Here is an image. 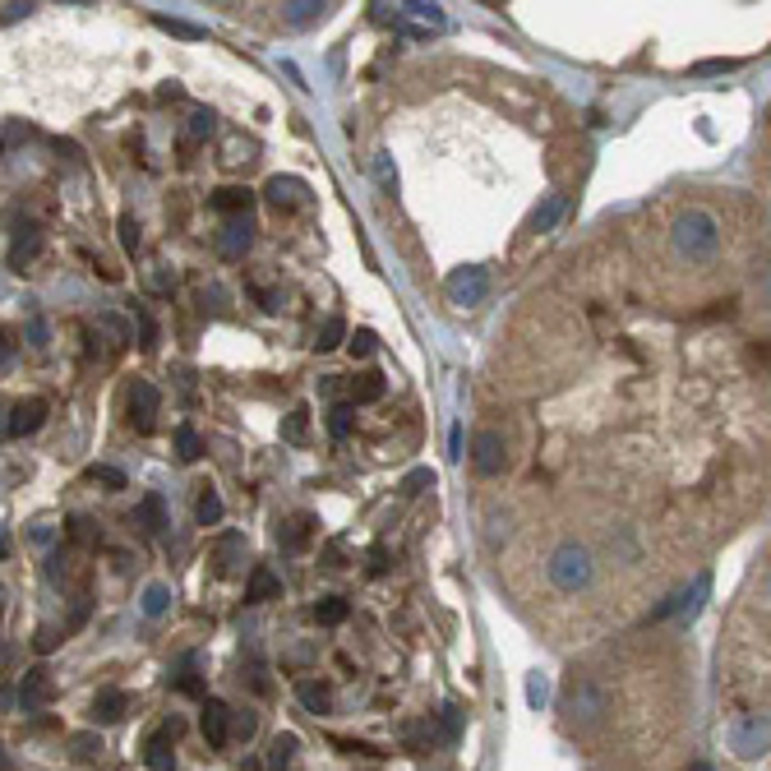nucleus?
<instances>
[{
    "mask_svg": "<svg viewBox=\"0 0 771 771\" xmlns=\"http://www.w3.org/2000/svg\"><path fill=\"white\" fill-rule=\"evenodd\" d=\"M88 481H102L107 490H125V471H116V467H93V471H88Z\"/></svg>",
    "mask_w": 771,
    "mask_h": 771,
    "instance_id": "a19ab883",
    "label": "nucleus"
},
{
    "mask_svg": "<svg viewBox=\"0 0 771 771\" xmlns=\"http://www.w3.org/2000/svg\"><path fill=\"white\" fill-rule=\"evenodd\" d=\"M37 5H5V14H0V19H5V24H10V19H24V14H33Z\"/></svg>",
    "mask_w": 771,
    "mask_h": 771,
    "instance_id": "864d4df0",
    "label": "nucleus"
},
{
    "mask_svg": "<svg viewBox=\"0 0 771 771\" xmlns=\"http://www.w3.org/2000/svg\"><path fill=\"white\" fill-rule=\"evenodd\" d=\"M342 338H347V324H342L338 314L333 319H324V328H319V338H314V351H338Z\"/></svg>",
    "mask_w": 771,
    "mask_h": 771,
    "instance_id": "7c9ffc66",
    "label": "nucleus"
},
{
    "mask_svg": "<svg viewBox=\"0 0 771 771\" xmlns=\"http://www.w3.org/2000/svg\"><path fill=\"white\" fill-rule=\"evenodd\" d=\"M351 425H356V407H351V402L328 407V434H333V439H347Z\"/></svg>",
    "mask_w": 771,
    "mask_h": 771,
    "instance_id": "cd10ccee",
    "label": "nucleus"
},
{
    "mask_svg": "<svg viewBox=\"0 0 771 771\" xmlns=\"http://www.w3.org/2000/svg\"><path fill=\"white\" fill-rule=\"evenodd\" d=\"M0 771H14V767H10V758H5V753H0Z\"/></svg>",
    "mask_w": 771,
    "mask_h": 771,
    "instance_id": "052dcab7",
    "label": "nucleus"
},
{
    "mask_svg": "<svg viewBox=\"0 0 771 771\" xmlns=\"http://www.w3.org/2000/svg\"><path fill=\"white\" fill-rule=\"evenodd\" d=\"M471 467L481 476H499L508 467V448H504V434L499 430H481L476 444H471Z\"/></svg>",
    "mask_w": 771,
    "mask_h": 771,
    "instance_id": "20e7f679",
    "label": "nucleus"
},
{
    "mask_svg": "<svg viewBox=\"0 0 771 771\" xmlns=\"http://www.w3.org/2000/svg\"><path fill=\"white\" fill-rule=\"evenodd\" d=\"M282 439H287V444H305V439H310V411L305 407L291 411L287 421H282Z\"/></svg>",
    "mask_w": 771,
    "mask_h": 771,
    "instance_id": "c756f323",
    "label": "nucleus"
},
{
    "mask_svg": "<svg viewBox=\"0 0 771 771\" xmlns=\"http://www.w3.org/2000/svg\"><path fill=\"white\" fill-rule=\"evenodd\" d=\"M213 121H217V116H213V111H204V107H194V111H190V139H194V144L213 134Z\"/></svg>",
    "mask_w": 771,
    "mask_h": 771,
    "instance_id": "e433bc0d",
    "label": "nucleus"
},
{
    "mask_svg": "<svg viewBox=\"0 0 771 771\" xmlns=\"http://www.w3.org/2000/svg\"><path fill=\"white\" fill-rule=\"evenodd\" d=\"M545 698H550V679L536 670V675L527 679V702H531V711H541L545 707Z\"/></svg>",
    "mask_w": 771,
    "mask_h": 771,
    "instance_id": "4c0bfd02",
    "label": "nucleus"
},
{
    "mask_svg": "<svg viewBox=\"0 0 771 771\" xmlns=\"http://www.w3.org/2000/svg\"><path fill=\"white\" fill-rule=\"evenodd\" d=\"M176 730H181V725L171 721L144 739V762L153 771H176Z\"/></svg>",
    "mask_w": 771,
    "mask_h": 771,
    "instance_id": "0eeeda50",
    "label": "nucleus"
},
{
    "mask_svg": "<svg viewBox=\"0 0 771 771\" xmlns=\"http://www.w3.org/2000/svg\"><path fill=\"white\" fill-rule=\"evenodd\" d=\"M134 319H139V347L157 351V319L148 314V305H134Z\"/></svg>",
    "mask_w": 771,
    "mask_h": 771,
    "instance_id": "72a5a7b5",
    "label": "nucleus"
},
{
    "mask_svg": "<svg viewBox=\"0 0 771 771\" xmlns=\"http://www.w3.org/2000/svg\"><path fill=\"white\" fill-rule=\"evenodd\" d=\"M444 287H448V301L462 305V310H467V305H481L485 296H490V278H485V268H453Z\"/></svg>",
    "mask_w": 771,
    "mask_h": 771,
    "instance_id": "7ed1b4c3",
    "label": "nucleus"
},
{
    "mask_svg": "<svg viewBox=\"0 0 771 771\" xmlns=\"http://www.w3.org/2000/svg\"><path fill=\"white\" fill-rule=\"evenodd\" d=\"M693 771H716V767H711V762H693Z\"/></svg>",
    "mask_w": 771,
    "mask_h": 771,
    "instance_id": "bf43d9fd",
    "label": "nucleus"
},
{
    "mask_svg": "<svg viewBox=\"0 0 771 771\" xmlns=\"http://www.w3.org/2000/svg\"><path fill=\"white\" fill-rule=\"evenodd\" d=\"M338 388H342V379H338V374H324V384H319V393H324V398H338Z\"/></svg>",
    "mask_w": 771,
    "mask_h": 771,
    "instance_id": "5fc2aeb1",
    "label": "nucleus"
},
{
    "mask_svg": "<svg viewBox=\"0 0 771 771\" xmlns=\"http://www.w3.org/2000/svg\"><path fill=\"white\" fill-rule=\"evenodd\" d=\"M250 245H254V222L250 217H227V227L217 231V254H222V259H245Z\"/></svg>",
    "mask_w": 771,
    "mask_h": 771,
    "instance_id": "6e6552de",
    "label": "nucleus"
},
{
    "mask_svg": "<svg viewBox=\"0 0 771 771\" xmlns=\"http://www.w3.org/2000/svg\"><path fill=\"white\" fill-rule=\"evenodd\" d=\"M725 70H735V61H702V65H693V74H725Z\"/></svg>",
    "mask_w": 771,
    "mask_h": 771,
    "instance_id": "8fccbe9b",
    "label": "nucleus"
},
{
    "mask_svg": "<svg viewBox=\"0 0 771 771\" xmlns=\"http://www.w3.org/2000/svg\"><path fill=\"white\" fill-rule=\"evenodd\" d=\"M194 518H199V527H217L222 522V499H217L213 485H204L199 490V504H194Z\"/></svg>",
    "mask_w": 771,
    "mask_h": 771,
    "instance_id": "a878e982",
    "label": "nucleus"
},
{
    "mask_svg": "<svg viewBox=\"0 0 771 771\" xmlns=\"http://www.w3.org/2000/svg\"><path fill=\"white\" fill-rule=\"evenodd\" d=\"M65 536H70L74 545H84V541H93V527H88V518H79V513H74V518H70V531H65Z\"/></svg>",
    "mask_w": 771,
    "mask_h": 771,
    "instance_id": "c03bdc74",
    "label": "nucleus"
},
{
    "mask_svg": "<svg viewBox=\"0 0 771 771\" xmlns=\"http://www.w3.org/2000/svg\"><path fill=\"white\" fill-rule=\"evenodd\" d=\"M564 707H568L573 721H596V716L605 711V693H596L591 684H573V693H568Z\"/></svg>",
    "mask_w": 771,
    "mask_h": 771,
    "instance_id": "f8f14e48",
    "label": "nucleus"
},
{
    "mask_svg": "<svg viewBox=\"0 0 771 771\" xmlns=\"http://www.w3.org/2000/svg\"><path fill=\"white\" fill-rule=\"evenodd\" d=\"M47 425V398H24L10 407V434L14 439H28Z\"/></svg>",
    "mask_w": 771,
    "mask_h": 771,
    "instance_id": "1a4fd4ad",
    "label": "nucleus"
},
{
    "mask_svg": "<svg viewBox=\"0 0 771 771\" xmlns=\"http://www.w3.org/2000/svg\"><path fill=\"white\" fill-rule=\"evenodd\" d=\"M384 374L379 370H365L361 379H351V407H370V402L384 398Z\"/></svg>",
    "mask_w": 771,
    "mask_h": 771,
    "instance_id": "412c9836",
    "label": "nucleus"
},
{
    "mask_svg": "<svg viewBox=\"0 0 771 771\" xmlns=\"http://www.w3.org/2000/svg\"><path fill=\"white\" fill-rule=\"evenodd\" d=\"M310 536H314V518H310V513H296V518H287L278 527V545H282V550H291V555H296V550H305V545H310Z\"/></svg>",
    "mask_w": 771,
    "mask_h": 771,
    "instance_id": "f3484780",
    "label": "nucleus"
},
{
    "mask_svg": "<svg viewBox=\"0 0 771 771\" xmlns=\"http://www.w3.org/2000/svg\"><path fill=\"white\" fill-rule=\"evenodd\" d=\"M282 596V582L273 568H254L250 573V587H245V601L250 605H264V601H278Z\"/></svg>",
    "mask_w": 771,
    "mask_h": 771,
    "instance_id": "a211bd4d",
    "label": "nucleus"
},
{
    "mask_svg": "<svg viewBox=\"0 0 771 771\" xmlns=\"http://www.w3.org/2000/svg\"><path fill=\"white\" fill-rule=\"evenodd\" d=\"M324 10L328 5H319V0H296V5H287V19L296 28H305V24H314V19H324Z\"/></svg>",
    "mask_w": 771,
    "mask_h": 771,
    "instance_id": "2f4dec72",
    "label": "nucleus"
},
{
    "mask_svg": "<svg viewBox=\"0 0 771 771\" xmlns=\"http://www.w3.org/2000/svg\"><path fill=\"white\" fill-rule=\"evenodd\" d=\"M0 555H5V531H0Z\"/></svg>",
    "mask_w": 771,
    "mask_h": 771,
    "instance_id": "680f3d73",
    "label": "nucleus"
},
{
    "mask_svg": "<svg viewBox=\"0 0 771 771\" xmlns=\"http://www.w3.org/2000/svg\"><path fill=\"white\" fill-rule=\"evenodd\" d=\"M425 485H434V471L430 467H416V471H407V476H402V494H421Z\"/></svg>",
    "mask_w": 771,
    "mask_h": 771,
    "instance_id": "58836bf2",
    "label": "nucleus"
},
{
    "mask_svg": "<svg viewBox=\"0 0 771 771\" xmlns=\"http://www.w3.org/2000/svg\"><path fill=\"white\" fill-rule=\"evenodd\" d=\"M208 204H213L217 213H227V217H250L254 190H245V185H222V190H213V199H208Z\"/></svg>",
    "mask_w": 771,
    "mask_h": 771,
    "instance_id": "dca6fc26",
    "label": "nucleus"
},
{
    "mask_svg": "<svg viewBox=\"0 0 771 771\" xmlns=\"http://www.w3.org/2000/svg\"><path fill=\"white\" fill-rule=\"evenodd\" d=\"M314 619H319V624H342V619H347V601H342V596H328V601H319L314 605Z\"/></svg>",
    "mask_w": 771,
    "mask_h": 771,
    "instance_id": "473e14b6",
    "label": "nucleus"
},
{
    "mask_svg": "<svg viewBox=\"0 0 771 771\" xmlns=\"http://www.w3.org/2000/svg\"><path fill=\"white\" fill-rule=\"evenodd\" d=\"M568 213V199L564 194H545L541 204L531 208V217H527V231H536V236H545V231H555L559 227V217Z\"/></svg>",
    "mask_w": 771,
    "mask_h": 771,
    "instance_id": "ddd939ff",
    "label": "nucleus"
},
{
    "mask_svg": "<svg viewBox=\"0 0 771 771\" xmlns=\"http://www.w3.org/2000/svg\"><path fill=\"white\" fill-rule=\"evenodd\" d=\"M176 688L190 693V698H204V684H199V675H194V661H185V675L176 679Z\"/></svg>",
    "mask_w": 771,
    "mask_h": 771,
    "instance_id": "79ce46f5",
    "label": "nucleus"
},
{
    "mask_svg": "<svg viewBox=\"0 0 771 771\" xmlns=\"http://www.w3.org/2000/svg\"><path fill=\"white\" fill-rule=\"evenodd\" d=\"M5 411H10V407H5V402H0V439H5V434H10V416H5Z\"/></svg>",
    "mask_w": 771,
    "mask_h": 771,
    "instance_id": "13d9d810",
    "label": "nucleus"
},
{
    "mask_svg": "<svg viewBox=\"0 0 771 771\" xmlns=\"http://www.w3.org/2000/svg\"><path fill=\"white\" fill-rule=\"evenodd\" d=\"M296 698H301V707L314 711V716H328V711H333V693H328V684H319V679H301V684H296Z\"/></svg>",
    "mask_w": 771,
    "mask_h": 771,
    "instance_id": "aec40b11",
    "label": "nucleus"
},
{
    "mask_svg": "<svg viewBox=\"0 0 771 771\" xmlns=\"http://www.w3.org/2000/svg\"><path fill=\"white\" fill-rule=\"evenodd\" d=\"M56 642H61L56 628H37V651H56Z\"/></svg>",
    "mask_w": 771,
    "mask_h": 771,
    "instance_id": "de8ad7c7",
    "label": "nucleus"
},
{
    "mask_svg": "<svg viewBox=\"0 0 771 771\" xmlns=\"http://www.w3.org/2000/svg\"><path fill=\"white\" fill-rule=\"evenodd\" d=\"M204 739L213 748H222L231 739V707L227 702H217V698L204 702Z\"/></svg>",
    "mask_w": 771,
    "mask_h": 771,
    "instance_id": "2eb2a0df",
    "label": "nucleus"
},
{
    "mask_svg": "<svg viewBox=\"0 0 771 771\" xmlns=\"http://www.w3.org/2000/svg\"><path fill=\"white\" fill-rule=\"evenodd\" d=\"M134 527H144V531H162V527H167V504H162V494H148L144 504L134 508Z\"/></svg>",
    "mask_w": 771,
    "mask_h": 771,
    "instance_id": "4be33fe9",
    "label": "nucleus"
},
{
    "mask_svg": "<svg viewBox=\"0 0 771 771\" xmlns=\"http://www.w3.org/2000/svg\"><path fill=\"white\" fill-rule=\"evenodd\" d=\"M70 744H74V753H79V758H97V753H102V739H97V735H74Z\"/></svg>",
    "mask_w": 771,
    "mask_h": 771,
    "instance_id": "37998d69",
    "label": "nucleus"
},
{
    "mask_svg": "<svg viewBox=\"0 0 771 771\" xmlns=\"http://www.w3.org/2000/svg\"><path fill=\"white\" fill-rule=\"evenodd\" d=\"M47 578H51V582H61V587L74 578V555H70V550H56V555L47 559Z\"/></svg>",
    "mask_w": 771,
    "mask_h": 771,
    "instance_id": "f704fd0d",
    "label": "nucleus"
},
{
    "mask_svg": "<svg viewBox=\"0 0 771 771\" xmlns=\"http://www.w3.org/2000/svg\"><path fill=\"white\" fill-rule=\"evenodd\" d=\"M264 194L278 208H296V204H305V194H310V190H305V181H296V176H273Z\"/></svg>",
    "mask_w": 771,
    "mask_h": 771,
    "instance_id": "6ab92c4d",
    "label": "nucleus"
},
{
    "mask_svg": "<svg viewBox=\"0 0 771 771\" xmlns=\"http://www.w3.org/2000/svg\"><path fill=\"white\" fill-rule=\"evenodd\" d=\"M379 181H384V190H398V171H393V157L379 153Z\"/></svg>",
    "mask_w": 771,
    "mask_h": 771,
    "instance_id": "a18cd8bd",
    "label": "nucleus"
},
{
    "mask_svg": "<svg viewBox=\"0 0 771 771\" xmlns=\"http://www.w3.org/2000/svg\"><path fill=\"white\" fill-rule=\"evenodd\" d=\"M157 411H162V393H157L148 379H139V384L130 388V425L139 434H153L157 430Z\"/></svg>",
    "mask_w": 771,
    "mask_h": 771,
    "instance_id": "39448f33",
    "label": "nucleus"
},
{
    "mask_svg": "<svg viewBox=\"0 0 771 771\" xmlns=\"http://www.w3.org/2000/svg\"><path fill=\"white\" fill-rule=\"evenodd\" d=\"M675 245L688 254V259H711V254H716V245H721L716 217L702 213V208L684 213V217H679V227H675Z\"/></svg>",
    "mask_w": 771,
    "mask_h": 771,
    "instance_id": "f257e3e1",
    "label": "nucleus"
},
{
    "mask_svg": "<svg viewBox=\"0 0 771 771\" xmlns=\"http://www.w3.org/2000/svg\"><path fill=\"white\" fill-rule=\"evenodd\" d=\"M51 693H56V684H51V675L42 665H33V670L19 679V707L24 711H42L51 702Z\"/></svg>",
    "mask_w": 771,
    "mask_h": 771,
    "instance_id": "9d476101",
    "label": "nucleus"
},
{
    "mask_svg": "<svg viewBox=\"0 0 771 771\" xmlns=\"http://www.w3.org/2000/svg\"><path fill=\"white\" fill-rule=\"evenodd\" d=\"M370 573L379 578V573H388V545H374L370 550Z\"/></svg>",
    "mask_w": 771,
    "mask_h": 771,
    "instance_id": "49530a36",
    "label": "nucleus"
},
{
    "mask_svg": "<svg viewBox=\"0 0 771 771\" xmlns=\"http://www.w3.org/2000/svg\"><path fill=\"white\" fill-rule=\"evenodd\" d=\"M591 578H596V568H591V555L582 545H559L550 555V582L559 591H582L591 587Z\"/></svg>",
    "mask_w": 771,
    "mask_h": 771,
    "instance_id": "f03ea898",
    "label": "nucleus"
},
{
    "mask_svg": "<svg viewBox=\"0 0 771 771\" xmlns=\"http://www.w3.org/2000/svg\"><path fill=\"white\" fill-rule=\"evenodd\" d=\"M176 458L181 462H199L204 458V439L194 425H176Z\"/></svg>",
    "mask_w": 771,
    "mask_h": 771,
    "instance_id": "393cba45",
    "label": "nucleus"
},
{
    "mask_svg": "<svg viewBox=\"0 0 771 771\" xmlns=\"http://www.w3.org/2000/svg\"><path fill=\"white\" fill-rule=\"evenodd\" d=\"M730 744H735L739 758L767 753V716H739V721L730 725Z\"/></svg>",
    "mask_w": 771,
    "mask_h": 771,
    "instance_id": "423d86ee",
    "label": "nucleus"
},
{
    "mask_svg": "<svg viewBox=\"0 0 771 771\" xmlns=\"http://www.w3.org/2000/svg\"><path fill=\"white\" fill-rule=\"evenodd\" d=\"M444 739H458V707H444Z\"/></svg>",
    "mask_w": 771,
    "mask_h": 771,
    "instance_id": "3c124183",
    "label": "nucleus"
},
{
    "mask_svg": "<svg viewBox=\"0 0 771 771\" xmlns=\"http://www.w3.org/2000/svg\"><path fill=\"white\" fill-rule=\"evenodd\" d=\"M0 153H5V144H0Z\"/></svg>",
    "mask_w": 771,
    "mask_h": 771,
    "instance_id": "e2e57ef3",
    "label": "nucleus"
},
{
    "mask_svg": "<svg viewBox=\"0 0 771 771\" xmlns=\"http://www.w3.org/2000/svg\"><path fill=\"white\" fill-rule=\"evenodd\" d=\"M324 564H328V568H342V541H333V545L324 550Z\"/></svg>",
    "mask_w": 771,
    "mask_h": 771,
    "instance_id": "6e6d98bb",
    "label": "nucleus"
},
{
    "mask_svg": "<svg viewBox=\"0 0 771 771\" xmlns=\"http://www.w3.org/2000/svg\"><path fill=\"white\" fill-rule=\"evenodd\" d=\"M236 735H245V739L254 735V716H250V711H241V716H236Z\"/></svg>",
    "mask_w": 771,
    "mask_h": 771,
    "instance_id": "4d7b16f0",
    "label": "nucleus"
},
{
    "mask_svg": "<svg viewBox=\"0 0 771 771\" xmlns=\"http://www.w3.org/2000/svg\"><path fill=\"white\" fill-rule=\"evenodd\" d=\"M121 245H125V254H139V245H144V236H139V222H134V213H121Z\"/></svg>",
    "mask_w": 771,
    "mask_h": 771,
    "instance_id": "c9c22d12",
    "label": "nucleus"
},
{
    "mask_svg": "<svg viewBox=\"0 0 771 771\" xmlns=\"http://www.w3.org/2000/svg\"><path fill=\"white\" fill-rule=\"evenodd\" d=\"M125 711H130V693L125 688H107V693L93 698V725H116L125 721Z\"/></svg>",
    "mask_w": 771,
    "mask_h": 771,
    "instance_id": "4468645a",
    "label": "nucleus"
},
{
    "mask_svg": "<svg viewBox=\"0 0 771 771\" xmlns=\"http://www.w3.org/2000/svg\"><path fill=\"white\" fill-rule=\"evenodd\" d=\"M10 356H14V333L0 324V365H10Z\"/></svg>",
    "mask_w": 771,
    "mask_h": 771,
    "instance_id": "09e8293b",
    "label": "nucleus"
},
{
    "mask_svg": "<svg viewBox=\"0 0 771 771\" xmlns=\"http://www.w3.org/2000/svg\"><path fill=\"white\" fill-rule=\"evenodd\" d=\"M153 24L162 28V33H171V37H185V42H199V37H208V28L190 24V19H171V14H157Z\"/></svg>",
    "mask_w": 771,
    "mask_h": 771,
    "instance_id": "bb28decb",
    "label": "nucleus"
},
{
    "mask_svg": "<svg viewBox=\"0 0 771 771\" xmlns=\"http://www.w3.org/2000/svg\"><path fill=\"white\" fill-rule=\"evenodd\" d=\"M171 605V587L167 582H153V587H144V615L148 619H162Z\"/></svg>",
    "mask_w": 771,
    "mask_h": 771,
    "instance_id": "c85d7f7f",
    "label": "nucleus"
},
{
    "mask_svg": "<svg viewBox=\"0 0 771 771\" xmlns=\"http://www.w3.org/2000/svg\"><path fill=\"white\" fill-rule=\"evenodd\" d=\"M47 245V231L42 227H19V236L10 241V268L14 273H24V264H33L37 254Z\"/></svg>",
    "mask_w": 771,
    "mask_h": 771,
    "instance_id": "9b49d317",
    "label": "nucleus"
},
{
    "mask_svg": "<svg viewBox=\"0 0 771 771\" xmlns=\"http://www.w3.org/2000/svg\"><path fill=\"white\" fill-rule=\"evenodd\" d=\"M374 347H379V338H374L370 328H356V338H351V356H356V361H365V356H374Z\"/></svg>",
    "mask_w": 771,
    "mask_h": 771,
    "instance_id": "ea45409f",
    "label": "nucleus"
},
{
    "mask_svg": "<svg viewBox=\"0 0 771 771\" xmlns=\"http://www.w3.org/2000/svg\"><path fill=\"white\" fill-rule=\"evenodd\" d=\"M296 748H301V739H296V735H278V739H273V744H268V771H291Z\"/></svg>",
    "mask_w": 771,
    "mask_h": 771,
    "instance_id": "b1692460",
    "label": "nucleus"
},
{
    "mask_svg": "<svg viewBox=\"0 0 771 771\" xmlns=\"http://www.w3.org/2000/svg\"><path fill=\"white\" fill-rule=\"evenodd\" d=\"M28 333H33V347H47V324L33 314V324H28Z\"/></svg>",
    "mask_w": 771,
    "mask_h": 771,
    "instance_id": "603ef678",
    "label": "nucleus"
},
{
    "mask_svg": "<svg viewBox=\"0 0 771 771\" xmlns=\"http://www.w3.org/2000/svg\"><path fill=\"white\" fill-rule=\"evenodd\" d=\"M241 550H245V536H236V531H231V536H222V541L213 545V568L222 573V578H227L231 568H236V555H241Z\"/></svg>",
    "mask_w": 771,
    "mask_h": 771,
    "instance_id": "5701e85b",
    "label": "nucleus"
}]
</instances>
